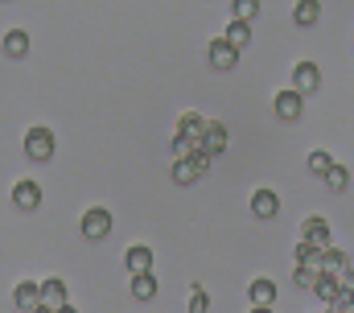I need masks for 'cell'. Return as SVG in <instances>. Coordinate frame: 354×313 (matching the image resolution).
I'll use <instances>...</instances> for the list:
<instances>
[{"mask_svg":"<svg viewBox=\"0 0 354 313\" xmlns=\"http://www.w3.org/2000/svg\"><path fill=\"white\" fill-rule=\"evenodd\" d=\"M25 156H29V161H50V156H54V132L41 128V124L29 128V132H25Z\"/></svg>","mask_w":354,"mask_h":313,"instance_id":"cell-1","label":"cell"},{"mask_svg":"<svg viewBox=\"0 0 354 313\" xmlns=\"http://www.w3.org/2000/svg\"><path fill=\"white\" fill-rule=\"evenodd\" d=\"M206 169H210V156H206V153L181 156V161H174V181H177V186H189V181H198Z\"/></svg>","mask_w":354,"mask_h":313,"instance_id":"cell-2","label":"cell"},{"mask_svg":"<svg viewBox=\"0 0 354 313\" xmlns=\"http://www.w3.org/2000/svg\"><path fill=\"white\" fill-rule=\"evenodd\" d=\"M301 239H305V243H313V247H322V251H330V247H334L330 223H326L322 215H309V219L301 223Z\"/></svg>","mask_w":354,"mask_h":313,"instance_id":"cell-3","label":"cell"},{"mask_svg":"<svg viewBox=\"0 0 354 313\" xmlns=\"http://www.w3.org/2000/svg\"><path fill=\"white\" fill-rule=\"evenodd\" d=\"M206 58H210V66H214V71H235V62H239V50H235L227 37H214V42L206 46Z\"/></svg>","mask_w":354,"mask_h":313,"instance_id":"cell-4","label":"cell"},{"mask_svg":"<svg viewBox=\"0 0 354 313\" xmlns=\"http://www.w3.org/2000/svg\"><path fill=\"white\" fill-rule=\"evenodd\" d=\"M292 87H297L301 95H309V91H317V87H322V71H317V62H309V58H301V62L292 66Z\"/></svg>","mask_w":354,"mask_h":313,"instance_id":"cell-5","label":"cell"},{"mask_svg":"<svg viewBox=\"0 0 354 313\" xmlns=\"http://www.w3.org/2000/svg\"><path fill=\"white\" fill-rule=\"evenodd\" d=\"M79 227H83V235H87V239H107V235H111V215H107L103 206H91L87 215H83V223H79Z\"/></svg>","mask_w":354,"mask_h":313,"instance_id":"cell-6","label":"cell"},{"mask_svg":"<svg viewBox=\"0 0 354 313\" xmlns=\"http://www.w3.org/2000/svg\"><path fill=\"white\" fill-rule=\"evenodd\" d=\"M272 107H276L280 120H301V111H305V95H301L297 87H292V91H280Z\"/></svg>","mask_w":354,"mask_h":313,"instance_id":"cell-7","label":"cell"},{"mask_svg":"<svg viewBox=\"0 0 354 313\" xmlns=\"http://www.w3.org/2000/svg\"><path fill=\"white\" fill-rule=\"evenodd\" d=\"M206 132H210V120H202L198 111H185L181 120H177V136H189L198 149H202V141H206Z\"/></svg>","mask_w":354,"mask_h":313,"instance_id":"cell-8","label":"cell"},{"mask_svg":"<svg viewBox=\"0 0 354 313\" xmlns=\"http://www.w3.org/2000/svg\"><path fill=\"white\" fill-rule=\"evenodd\" d=\"M12 206H17V211H37V206H41V186L29 181V177L17 181V186H12Z\"/></svg>","mask_w":354,"mask_h":313,"instance_id":"cell-9","label":"cell"},{"mask_svg":"<svg viewBox=\"0 0 354 313\" xmlns=\"http://www.w3.org/2000/svg\"><path fill=\"white\" fill-rule=\"evenodd\" d=\"M41 305H46L50 313H58V310H66V305H71V297H66V285H62L58 276L41 280Z\"/></svg>","mask_w":354,"mask_h":313,"instance_id":"cell-10","label":"cell"},{"mask_svg":"<svg viewBox=\"0 0 354 313\" xmlns=\"http://www.w3.org/2000/svg\"><path fill=\"white\" fill-rule=\"evenodd\" d=\"M12 301H17V310L37 313L41 310V285H37V280H21V285L12 289Z\"/></svg>","mask_w":354,"mask_h":313,"instance_id":"cell-11","label":"cell"},{"mask_svg":"<svg viewBox=\"0 0 354 313\" xmlns=\"http://www.w3.org/2000/svg\"><path fill=\"white\" fill-rule=\"evenodd\" d=\"M252 215L264 219V223H272V219L280 215V198H276V190H256V194H252Z\"/></svg>","mask_w":354,"mask_h":313,"instance_id":"cell-12","label":"cell"},{"mask_svg":"<svg viewBox=\"0 0 354 313\" xmlns=\"http://www.w3.org/2000/svg\"><path fill=\"white\" fill-rule=\"evenodd\" d=\"M124 264H128V272H132V276H140V272H153V251H149L145 243H132V247L124 251Z\"/></svg>","mask_w":354,"mask_h":313,"instance_id":"cell-13","label":"cell"},{"mask_svg":"<svg viewBox=\"0 0 354 313\" xmlns=\"http://www.w3.org/2000/svg\"><path fill=\"white\" fill-rule=\"evenodd\" d=\"M227 141H231V136H227V128L210 120V132H206V141H202V149H198V153H206V156H218L223 149H227Z\"/></svg>","mask_w":354,"mask_h":313,"instance_id":"cell-14","label":"cell"},{"mask_svg":"<svg viewBox=\"0 0 354 313\" xmlns=\"http://www.w3.org/2000/svg\"><path fill=\"white\" fill-rule=\"evenodd\" d=\"M29 54V33L25 29H8L4 33V58H25Z\"/></svg>","mask_w":354,"mask_h":313,"instance_id":"cell-15","label":"cell"},{"mask_svg":"<svg viewBox=\"0 0 354 313\" xmlns=\"http://www.w3.org/2000/svg\"><path fill=\"white\" fill-rule=\"evenodd\" d=\"M322 268H326V276H346V272H351V260H346L342 247H330L326 260H322Z\"/></svg>","mask_w":354,"mask_h":313,"instance_id":"cell-16","label":"cell"},{"mask_svg":"<svg viewBox=\"0 0 354 313\" xmlns=\"http://www.w3.org/2000/svg\"><path fill=\"white\" fill-rule=\"evenodd\" d=\"M317 17H322V0H297V8H292V21L297 25H317Z\"/></svg>","mask_w":354,"mask_h":313,"instance_id":"cell-17","label":"cell"},{"mask_svg":"<svg viewBox=\"0 0 354 313\" xmlns=\"http://www.w3.org/2000/svg\"><path fill=\"white\" fill-rule=\"evenodd\" d=\"M132 297H136V301H153V297H157V276H153V272L132 276Z\"/></svg>","mask_w":354,"mask_h":313,"instance_id":"cell-18","label":"cell"},{"mask_svg":"<svg viewBox=\"0 0 354 313\" xmlns=\"http://www.w3.org/2000/svg\"><path fill=\"white\" fill-rule=\"evenodd\" d=\"M248 293H252V305H272V301H276V285H272L268 276H256Z\"/></svg>","mask_w":354,"mask_h":313,"instance_id":"cell-19","label":"cell"},{"mask_svg":"<svg viewBox=\"0 0 354 313\" xmlns=\"http://www.w3.org/2000/svg\"><path fill=\"white\" fill-rule=\"evenodd\" d=\"M223 37H227V42H231L235 50H243V46L252 42V25H248V21H235V17H231V25H227V33H223Z\"/></svg>","mask_w":354,"mask_h":313,"instance_id":"cell-20","label":"cell"},{"mask_svg":"<svg viewBox=\"0 0 354 313\" xmlns=\"http://www.w3.org/2000/svg\"><path fill=\"white\" fill-rule=\"evenodd\" d=\"M322 268H309V264H297V272H292V280H297V289H317L322 285Z\"/></svg>","mask_w":354,"mask_h":313,"instance_id":"cell-21","label":"cell"},{"mask_svg":"<svg viewBox=\"0 0 354 313\" xmlns=\"http://www.w3.org/2000/svg\"><path fill=\"white\" fill-rule=\"evenodd\" d=\"M313 293H317L326 305H338V297H342V280H338V276H322V285H317Z\"/></svg>","mask_w":354,"mask_h":313,"instance_id":"cell-22","label":"cell"},{"mask_svg":"<svg viewBox=\"0 0 354 313\" xmlns=\"http://www.w3.org/2000/svg\"><path fill=\"white\" fill-rule=\"evenodd\" d=\"M256 12H260V0H231V17L235 21H256Z\"/></svg>","mask_w":354,"mask_h":313,"instance_id":"cell-23","label":"cell"},{"mask_svg":"<svg viewBox=\"0 0 354 313\" xmlns=\"http://www.w3.org/2000/svg\"><path fill=\"white\" fill-rule=\"evenodd\" d=\"M309 169H313L317 177H326V173L334 169V156L326 153V149H313V153H309Z\"/></svg>","mask_w":354,"mask_h":313,"instance_id":"cell-24","label":"cell"},{"mask_svg":"<svg viewBox=\"0 0 354 313\" xmlns=\"http://www.w3.org/2000/svg\"><path fill=\"white\" fill-rule=\"evenodd\" d=\"M326 186H330V190H346V186H351V169H346V165H334V169L326 173Z\"/></svg>","mask_w":354,"mask_h":313,"instance_id":"cell-25","label":"cell"},{"mask_svg":"<svg viewBox=\"0 0 354 313\" xmlns=\"http://www.w3.org/2000/svg\"><path fill=\"white\" fill-rule=\"evenodd\" d=\"M169 153H174V161H181V156H194V153H198V145H194L189 136H174V145H169Z\"/></svg>","mask_w":354,"mask_h":313,"instance_id":"cell-26","label":"cell"},{"mask_svg":"<svg viewBox=\"0 0 354 313\" xmlns=\"http://www.w3.org/2000/svg\"><path fill=\"white\" fill-rule=\"evenodd\" d=\"M210 310V297H206V289L202 285H194V297H189V313H206Z\"/></svg>","mask_w":354,"mask_h":313,"instance_id":"cell-27","label":"cell"},{"mask_svg":"<svg viewBox=\"0 0 354 313\" xmlns=\"http://www.w3.org/2000/svg\"><path fill=\"white\" fill-rule=\"evenodd\" d=\"M252 313H272V305H256V310H252Z\"/></svg>","mask_w":354,"mask_h":313,"instance_id":"cell-28","label":"cell"},{"mask_svg":"<svg viewBox=\"0 0 354 313\" xmlns=\"http://www.w3.org/2000/svg\"><path fill=\"white\" fill-rule=\"evenodd\" d=\"M58 313H75V305H66V310H58Z\"/></svg>","mask_w":354,"mask_h":313,"instance_id":"cell-29","label":"cell"},{"mask_svg":"<svg viewBox=\"0 0 354 313\" xmlns=\"http://www.w3.org/2000/svg\"><path fill=\"white\" fill-rule=\"evenodd\" d=\"M37 313H50V310H46V305H41V310H37Z\"/></svg>","mask_w":354,"mask_h":313,"instance_id":"cell-30","label":"cell"}]
</instances>
